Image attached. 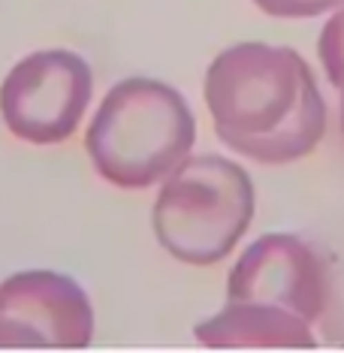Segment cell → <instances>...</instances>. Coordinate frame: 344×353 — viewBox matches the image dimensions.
<instances>
[{"label":"cell","instance_id":"obj_4","mask_svg":"<svg viewBox=\"0 0 344 353\" xmlns=\"http://www.w3.org/2000/svg\"><path fill=\"white\" fill-rule=\"evenodd\" d=\"M94 94L91 63L70 49L25 54L0 82V118L28 145H61L79 130Z\"/></svg>","mask_w":344,"mask_h":353},{"label":"cell","instance_id":"obj_9","mask_svg":"<svg viewBox=\"0 0 344 353\" xmlns=\"http://www.w3.org/2000/svg\"><path fill=\"white\" fill-rule=\"evenodd\" d=\"M338 94H341V136H344V88H341Z\"/></svg>","mask_w":344,"mask_h":353},{"label":"cell","instance_id":"obj_8","mask_svg":"<svg viewBox=\"0 0 344 353\" xmlns=\"http://www.w3.org/2000/svg\"><path fill=\"white\" fill-rule=\"evenodd\" d=\"M260 12L272 19H287V21H302V19H317V15L335 12L344 6V0H251Z\"/></svg>","mask_w":344,"mask_h":353},{"label":"cell","instance_id":"obj_3","mask_svg":"<svg viewBox=\"0 0 344 353\" xmlns=\"http://www.w3.org/2000/svg\"><path fill=\"white\" fill-rule=\"evenodd\" d=\"M257 190L245 166L223 154H194L160 184L151 227L175 260L221 263L247 232Z\"/></svg>","mask_w":344,"mask_h":353},{"label":"cell","instance_id":"obj_6","mask_svg":"<svg viewBox=\"0 0 344 353\" xmlns=\"http://www.w3.org/2000/svg\"><path fill=\"white\" fill-rule=\"evenodd\" d=\"M230 305H263L311 320L323 305V266L302 239L269 232L230 272Z\"/></svg>","mask_w":344,"mask_h":353},{"label":"cell","instance_id":"obj_5","mask_svg":"<svg viewBox=\"0 0 344 353\" xmlns=\"http://www.w3.org/2000/svg\"><path fill=\"white\" fill-rule=\"evenodd\" d=\"M91 335V302L73 278L30 269L0 284V347H85Z\"/></svg>","mask_w":344,"mask_h":353},{"label":"cell","instance_id":"obj_1","mask_svg":"<svg viewBox=\"0 0 344 353\" xmlns=\"http://www.w3.org/2000/svg\"><path fill=\"white\" fill-rule=\"evenodd\" d=\"M203 100L218 139L260 166L305 160L326 136L330 112L314 70L290 46H227L203 76Z\"/></svg>","mask_w":344,"mask_h":353},{"label":"cell","instance_id":"obj_7","mask_svg":"<svg viewBox=\"0 0 344 353\" xmlns=\"http://www.w3.org/2000/svg\"><path fill=\"white\" fill-rule=\"evenodd\" d=\"M317 58L323 67L326 79L335 91L344 88V6H338L335 12H330L323 30L317 37Z\"/></svg>","mask_w":344,"mask_h":353},{"label":"cell","instance_id":"obj_2","mask_svg":"<svg viewBox=\"0 0 344 353\" xmlns=\"http://www.w3.org/2000/svg\"><path fill=\"white\" fill-rule=\"evenodd\" d=\"M194 145L196 118L185 94L148 76L112 85L85 130L94 172L118 190L163 184Z\"/></svg>","mask_w":344,"mask_h":353}]
</instances>
